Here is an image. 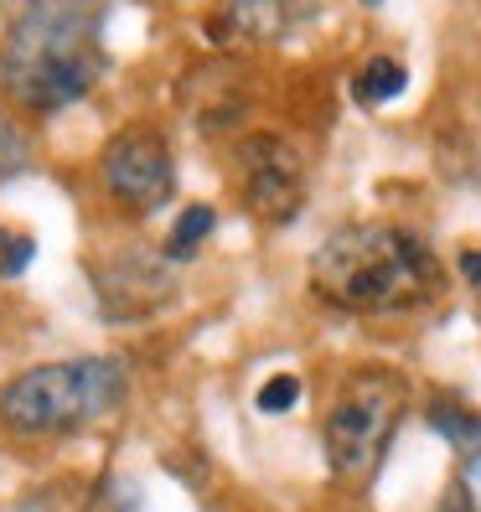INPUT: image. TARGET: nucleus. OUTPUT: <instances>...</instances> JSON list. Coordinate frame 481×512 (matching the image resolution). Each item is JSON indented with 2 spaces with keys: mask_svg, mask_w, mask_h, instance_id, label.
<instances>
[{
  "mask_svg": "<svg viewBox=\"0 0 481 512\" xmlns=\"http://www.w3.org/2000/svg\"><path fill=\"white\" fill-rule=\"evenodd\" d=\"M440 259L419 233L394 223H347L311 254V290L332 311L388 316L419 311L440 295Z\"/></svg>",
  "mask_w": 481,
  "mask_h": 512,
  "instance_id": "1",
  "label": "nucleus"
},
{
  "mask_svg": "<svg viewBox=\"0 0 481 512\" xmlns=\"http://www.w3.org/2000/svg\"><path fill=\"white\" fill-rule=\"evenodd\" d=\"M104 73V0H21L6 42L0 78L26 109H63L83 99Z\"/></svg>",
  "mask_w": 481,
  "mask_h": 512,
  "instance_id": "2",
  "label": "nucleus"
},
{
  "mask_svg": "<svg viewBox=\"0 0 481 512\" xmlns=\"http://www.w3.org/2000/svg\"><path fill=\"white\" fill-rule=\"evenodd\" d=\"M119 399H125V368L114 357L42 363L0 388V425L16 435H68L104 419Z\"/></svg>",
  "mask_w": 481,
  "mask_h": 512,
  "instance_id": "3",
  "label": "nucleus"
},
{
  "mask_svg": "<svg viewBox=\"0 0 481 512\" xmlns=\"http://www.w3.org/2000/svg\"><path fill=\"white\" fill-rule=\"evenodd\" d=\"M409 409V383L394 368H357L337 383V399L321 419V450L326 466L347 487L373 481L388 445L399 435V419Z\"/></svg>",
  "mask_w": 481,
  "mask_h": 512,
  "instance_id": "4",
  "label": "nucleus"
},
{
  "mask_svg": "<svg viewBox=\"0 0 481 512\" xmlns=\"http://www.w3.org/2000/svg\"><path fill=\"white\" fill-rule=\"evenodd\" d=\"M104 187L125 213H156L176 187L171 145L156 125H130L104 145Z\"/></svg>",
  "mask_w": 481,
  "mask_h": 512,
  "instance_id": "5",
  "label": "nucleus"
},
{
  "mask_svg": "<svg viewBox=\"0 0 481 512\" xmlns=\"http://www.w3.org/2000/svg\"><path fill=\"white\" fill-rule=\"evenodd\" d=\"M238 192L264 223H290L306 207V161L285 135H249L238 145Z\"/></svg>",
  "mask_w": 481,
  "mask_h": 512,
  "instance_id": "6",
  "label": "nucleus"
},
{
  "mask_svg": "<svg viewBox=\"0 0 481 512\" xmlns=\"http://www.w3.org/2000/svg\"><path fill=\"white\" fill-rule=\"evenodd\" d=\"M94 290H99L104 321H150L176 295V275H171L166 249L161 254L114 249L109 259L94 264Z\"/></svg>",
  "mask_w": 481,
  "mask_h": 512,
  "instance_id": "7",
  "label": "nucleus"
},
{
  "mask_svg": "<svg viewBox=\"0 0 481 512\" xmlns=\"http://www.w3.org/2000/svg\"><path fill=\"white\" fill-rule=\"evenodd\" d=\"M316 0H228V21L249 42H280L295 26H306Z\"/></svg>",
  "mask_w": 481,
  "mask_h": 512,
  "instance_id": "8",
  "label": "nucleus"
},
{
  "mask_svg": "<svg viewBox=\"0 0 481 512\" xmlns=\"http://www.w3.org/2000/svg\"><path fill=\"white\" fill-rule=\"evenodd\" d=\"M430 425L450 440V450H456L471 471H481V409H466L456 399H435L430 404Z\"/></svg>",
  "mask_w": 481,
  "mask_h": 512,
  "instance_id": "9",
  "label": "nucleus"
},
{
  "mask_svg": "<svg viewBox=\"0 0 481 512\" xmlns=\"http://www.w3.org/2000/svg\"><path fill=\"white\" fill-rule=\"evenodd\" d=\"M404 83H409L404 63H394V57H368V63L357 68V78H352V99L368 104V109H378V104H388V99H399Z\"/></svg>",
  "mask_w": 481,
  "mask_h": 512,
  "instance_id": "10",
  "label": "nucleus"
},
{
  "mask_svg": "<svg viewBox=\"0 0 481 512\" xmlns=\"http://www.w3.org/2000/svg\"><path fill=\"white\" fill-rule=\"evenodd\" d=\"M213 223H218V213H213L207 202L182 207V218H176V228H171V238H166V259H171V264H187V259H197V249L207 244V233H213Z\"/></svg>",
  "mask_w": 481,
  "mask_h": 512,
  "instance_id": "11",
  "label": "nucleus"
},
{
  "mask_svg": "<svg viewBox=\"0 0 481 512\" xmlns=\"http://www.w3.org/2000/svg\"><path fill=\"white\" fill-rule=\"evenodd\" d=\"M26 166H32V140L21 135V125L0 109V182H11V176H21Z\"/></svg>",
  "mask_w": 481,
  "mask_h": 512,
  "instance_id": "12",
  "label": "nucleus"
},
{
  "mask_svg": "<svg viewBox=\"0 0 481 512\" xmlns=\"http://www.w3.org/2000/svg\"><path fill=\"white\" fill-rule=\"evenodd\" d=\"M37 259V244L26 238L21 228H0V280H16L26 275V264Z\"/></svg>",
  "mask_w": 481,
  "mask_h": 512,
  "instance_id": "13",
  "label": "nucleus"
},
{
  "mask_svg": "<svg viewBox=\"0 0 481 512\" xmlns=\"http://www.w3.org/2000/svg\"><path fill=\"white\" fill-rule=\"evenodd\" d=\"M88 512H140V487L130 476H109L94 492V502H88Z\"/></svg>",
  "mask_w": 481,
  "mask_h": 512,
  "instance_id": "14",
  "label": "nucleus"
},
{
  "mask_svg": "<svg viewBox=\"0 0 481 512\" xmlns=\"http://www.w3.org/2000/svg\"><path fill=\"white\" fill-rule=\"evenodd\" d=\"M295 399H300V378L295 373H275L264 388H259V414H285V409H295Z\"/></svg>",
  "mask_w": 481,
  "mask_h": 512,
  "instance_id": "15",
  "label": "nucleus"
},
{
  "mask_svg": "<svg viewBox=\"0 0 481 512\" xmlns=\"http://www.w3.org/2000/svg\"><path fill=\"white\" fill-rule=\"evenodd\" d=\"M435 512H481V502H476V492L466 487V481H450V487L440 492V502H435Z\"/></svg>",
  "mask_w": 481,
  "mask_h": 512,
  "instance_id": "16",
  "label": "nucleus"
},
{
  "mask_svg": "<svg viewBox=\"0 0 481 512\" xmlns=\"http://www.w3.org/2000/svg\"><path fill=\"white\" fill-rule=\"evenodd\" d=\"M461 275H466L471 285H481V249H466V254H461Z\"/></svg>",
  "mask_w": 481,
  "mask_h": 512,
  "instance_id": "17",
  "label": "nucleus"
}]
</instances>
